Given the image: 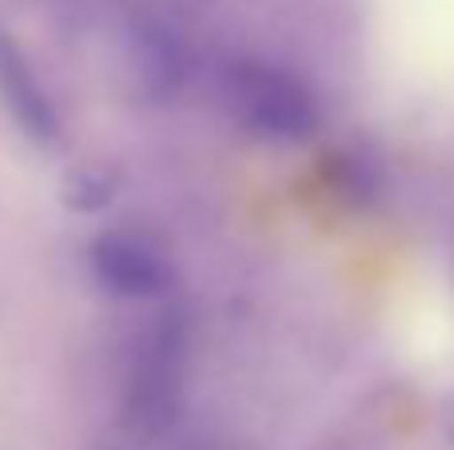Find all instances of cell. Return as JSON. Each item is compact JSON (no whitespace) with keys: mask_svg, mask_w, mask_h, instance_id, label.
I'll use <instances>...</instances> for the list:
<instances>
[{"mask_svg":"<svg viewBox=\"0 0 454 450\" xmlns=\"http://www.w3.org/2000/svg\"><path fill=\"white\" fill-rule=\"evenodd\" d=\"M220 104L239 132L263 144H299L315 136L323 112L311 84L271 60H235L220 76Z\"/></svg>","mask_w":454,"mask_h":450,"instance_id":"1","label":"cell"},{"mask_svg":"<svg viewBox=\"0 0 454 450\" xmlns=\"http://www.w3.org/2000/svg\"><path fill=\"white\" fill-rule=\"evenodd\" d=\"M0 100L24 136H32L36 144L60 140V112H56L52 96L8 36H0Z\"/></svg>","mask_w":454,"mask_h":450,"instance_id":"3","label":"cell"},{"mask_svg":"<svg viewBox=\"0 0 454 450\" xmlns=\"http://www.w3.org/2000/svg\"><path fill=\"white\" fill-rule=\"evenodd\" d=\"M96 283L116 299H160L176 287L172 247L140 228H108L88 247Z\"/></svg>","mask_w":454,"mask_h":450,"instance_id":"2","label":"cell"},{"mask_svg":"<svg viewBox=\"0 0 454 450\" xmlns=\"http://www.w3.org/2000/svg\"><path fill=\"white\" fill-rule=\"evenodd\" d=\"M112 196H116V175L104 167H76L64 180V199L76 212H100L112 204Z\"/></svg>","mask_w":454,"mask_h":450,"instance_id":"4","label":"cell"},{"mask_svg":"<svg viewBox=\"0 0 454 450\" xmlns=\"http://www.w3.org/2000/svg\"><path fill=\"white\" fill-rule=\"evenodd\" d=\"M442 423H447V435H450V443H454V395H450L447 411H442Z\"/></svg>","mask_w":454,"mask_h":450,"instance_id":"5","label":"cell"}]
</instances>
